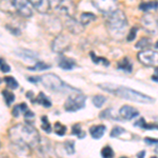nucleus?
<instances>
[{"label": "nucleus", "mask_w": 158, "mask_h": 158, "mask_svg": "<svg viewBox=\"0 0 158 158\" xmlns=\"http://www.w3.org/2000/svg\"><path fill=\"white\" fill-rule=\"evenodd\" d=\"M9 138L12 143V150L18 149L17 155L23 152L29 153V150L38 146L40 135L38 131L29 123H18L9 130Z\"/></svg>", "instance_id": "obj_1"}, {"label": "nucleus", "mask_w": 158, "mask_h": 158, "mask_svg": "<svg viewBox=\"0 0 158 158\" xmlns=\"http://www.w3.org/2000/svg\"><path fill=\"white\" fill-rule=\"evenodd\" d=\"M98 86L102 89L103 91L114 94V95L123 99H127V100H132L135 101V102H141V103H151L154 101V99L151 98L150 96H147L142 93L136 92L132 90V89L126 88V86L111 85V83H102V85H99Z\"/></svg>", "instance_id": "obj_2"}, {"label": "nucleus", "mask_w": 158, "mask_h": 158, "mask_svg": "<svg viewBox=\"0 0 158 158\" xmlns=\"http://www.w3.org/2000/svg\"><path fill=\"white\" fill-rule=\"evenodd\" d=\"M106 27L111 36L119 39L124 35L128 27V20L124 13L119 10H116L112 14L106 16Z\"/></svg>", "instance_id": "obj_3"}, {"label": "nucleus", "mask_w": 158, "mask_h": 158, "mask_svg": "<svg viewBox=\"0 0 158 158\" xmlns=\"http://www.w3.org/2000/svg\"><path fill=\"white\" fill-rule=\"evenodd\" d=\"M40 81L48 90L54 92H67V91H74L78 92V90L73 89L72 86L68 85L67 83L63 82L61 79L55 74H45L40 77Z\"/></svg>", "instance_id": "obj_4"}, {"label": "nucleus", "mask_w": 158, "mask_h": 158, "mask_svg": "<svg viewBox=\"0 0 158 158\" xmlns=\"http://www.w3.org/2000/svg\"><path fill=\"white\" fill-rule=\"evenodd\" d=\"M92 3L99 12L106 16L118 10L117 0H92Z\"/></svg>", "instance_id": "obj_5"}, {"label": "nucleus", "mask_w": 158, "mask_h": 158, "mask_svg": "<svg viewBox=\"0 0 158 158\" xmlns=\"http://www.w3.org/2000/svg\"><path fill=\"white\" fill-rule=\"evenodd\" d=\"M85 104V96L81 94H73L70 95L64 103V109L68 112H76L81 110Z\"/></svg>", "instance_id": "obj_6"}, {"label": "nucleus", "mask_w": 158, "mask_h": 158, "mask_svg": "<svg viewBox=\"0 0 158 158\" xmlns=\"http://www.w3.org/2000/svg\"><path fill=\"white\" fill-rule=\"evenodd\" d=\"M12 3L16 12L22 17H31L34 13L33 6L29 0H12Z\"/></svg>", "instance_id": "obj_7"}, {"label": "nucleus", "mask_w": 158, "mask_h": 158, "mask_svg": "<svg viewBox=\"0 0 158 158\" xmlns=\"http://www.w3.org/2000/svg\"><path fill=\"white\" fill-rule=\"evenodd\" d=\"M56 10L61 15L74 17L76 13V6L73 0H58L57 4H56Z\"/></svg>", "instance_id": "obj_8"}, {"label": "nucleus", "mask_w": 158, "mask_h": 158, "mask_svg": "<svg viewBox=\"0 0 158 158\" xmlns=\"http://www.w3.org/2000/svg\"><path fill=\"white\" fill-rule=\"evenodd\" d=\"M71 47L70 38L65 35H58L52 43V49L55 53H64Z\"/></svg>", "instance_id": "obj_9"}, {"label": "nucleus", "mask_w": 158, "mask_h": 158, "mask_svg": "<svg viewBox=\"0 0 158 158\" xmlns=\"http://www.w3.org/2000/svg\"><path fill=\"white\" fill-rule=\"evenodd\" d=\"M138 59L142 64L148 65V67H154L157 64V52L152 50H144L138 53Z\"/></svg>", "instance_id": "obj_10"}, {"label": "nucleus", "mask_w": 158, "mask_h": 158, "mask_svg": "<svg viewBox=\"0 0 158 158\" xmlns=\"http://www.w3.org/2000/svg\"><path fill=\"white\" fill-rule=\"evenodd\" d=\"M119 115L121 118L126 119V120H131L139 115V112L137 109L133 108L131 106H123L119 110Z\"/></svg>", "instance_id": "obj_11"}, {"label": "nucleus", "mask_w": 158, "mask_h": 158, "mask_svg": "<svg viewBox=\"0 0 158 158\" xmlns=\"http://www.w3.org/2000/svg\"><path fill=\"white\" fill-rule=\"evenodd\" d=\"M65 25H67V29L70 31L73 34H79L83 31V27L80 23V21L74 19V17H69V19L65 21Z\"/></svg>", "instance_id": "obj_12"}, {"label": "nucleus", "mask_w": 158, "mask_h": 158, "mask_svg": "<svg viewBox=\"0 0 158 158\" xmlns=\"http://www.w3.org/2000/svg\"><path fill=\"white\" fill-rule=\"evenodd\" d=\"M33 7L37 10L39 13H48L50 10V0H29Z\"/></svg>", "instance_id": "obj_13"}, {"label": "nucleus", "mask_w": 158, "mask_h": 158, "mask_svg": "<svg viewBox=\"0 0 158 158\" xmlns=\"http://www.w3.org/2000/svg\"><path fill=\"white\" fill-rule=\"evenodd\" d=\"M142 22H143V25L147 31H149V32H151V33L156 32L157 21H156V18H154L153 15H147L143 18V20H142Z\"/></svg>", "instance_id": "obj_14"}, {"label": "nucleus", "mask_w": 158, "mask_h": 158, "mask_svg": "<svg viewBox=\"0 0 158 158\" xmlns=\"http://www.w3.org/2000/svg\"><path fill=\"white\" fill-rule=\"evenodd\" d=\"M90 133L92 137L95 139H99L103 136V134L106 133V126L103 124H98V126H94L90 129Z\"/></svg>", "instance_id": "obj_15"}, {"label": "nucleus", "mask_w": 158, "mask_h": 158, "mask_svg": "<svg viewBox=\"0 0 158 158\" xmlns=\"http://www.w3.org/2000/svg\"><path fill=\"white\" fill-rule=\"evenodd\" d=\"M118 69L124 71L127 73H131L132 72V63L128 57H124L123 59L120 60L118 62Z\"/></svg>", "instance_id": "obj_16"}, {"label": "nucleus", "mask_w": 158, "mask_h": 158, "mask_svg": "<svg viewBox=\"0 0 158 158\" xmlns=\"http://www.w3.org/2000/svg\"><path fill=\"white\" fill-rule=\"evenodd\" d=\"M95 20L96 16L94 14H92V13H82L80 15V20L79 21H80V23L82 25H86L92 21H95Z\"/></svg>", "instance_id": "obj_17"}, {"label": "nucleus", "mask_w": 158, "mask_h": 158, "mask_svg": "<svg viewBox=\"0 0 158 158\" xmlns=\"http://www.w3.org/2000/svg\"><path fill=\"white\" fill-rule=\"evenodd\" d=\"M27 106L25 103H20L17 104L14 109H13V116L14 117H19L21 113H25L27 111Z\"/></svg>", "instance_id": "obj_18"}, {"label": "nucleus", "mask_w": 158, "mask_h": 158, "mask_svg": "<svg viewBox=\"0 0 158 158\" xmlns=\"http://www.w3.org/2000/svg\"><path fill=\"white\" fill-rule=\"evenodd\" d=\"M139 9L142 10L143 12H149L151 10H157V2L154 1V2H143L139 6Z\"/></svg>", "instance_id": "obj_19"}, {"label": "nucleus", "mask_w": 158, "mask_h": 158, "mask_svg": "<svg viewBox=\"0 0 158 158\" xmlns=\"http://www.w3.org/2000/svg\"><path fill=\"white\" fill-rule=\"evenodd\" d=\"M35 101H36L37 103L42 104V106H45V108H50V106H52L51 101L47 98V96H45L43 93H39V95H38V97L36 98V100Z\"/></svg>", "instance_id": "obj_20"}, {"label": "nucleus", "mask_w": 158, "mask_h": 158, "mask_svg": "<svg viewBox=\"0 0 158 158\" xmlns=\"http://www.w3.org/2000/svg\"><path fill=\"white\" fill-rule=\"evenodd\" d=\"M19 56H21L22 58H24L25 60H33L37 57V55L35 53H32L30 51L27 50H19Z\"/></svg>", "instance_id": "obj_21"}, {"label": "nucleus", "mask_w": 158, "mask_h": 158, "mask_svg": "<svg viewBox=\"0 0 158 158\" xmlns=\"http://www.w3.org/2000/svg\"><path fill=\"white\" fill-rule=\"evenodd\" d=\"M50 68H51L50 64H47V63L41 62V61H38L34 67H29L27 69H29L30 71H43V70H48V69H50Z\"/></svg>", "instance_id": "obj_22"}, {"label": "nucleus", "mask_w": 158, "mask_h": 158, "mask_svg": "<svg viewBox=\"0 0 158 158\" xmlns=\"http://www.w3.org/2000/svg\"><path fill=\"white\" fill-rule=\"evenodd\" d=\"M2 95H3L4 100H6V103L7 104V106H11V104L13 103V101L15 100L14 94L9 90H4L3 92H2Z\"/></svg>", "instance_id": "obj_23"}, {"label": "nucleus", "mask_w": 158, "mask_h": 158, "mask_svg": "<svg viewBox=\"0 0 158 158\" xmlns=\"http://www.w3.org/2000/svg\"><path fill=\"white\" fill-rule=\"evenodd\" d=\"M74 65H75V63H74V61L70 60V59H62L60 60L59 62V67L61 69H63V70H72L74 68Z\"/></svg>", "instance_id": "obj_24"}, {"label": "nucleus", "mask_w": 158, "mask_h": 158, "mask_svg": "<svg viewBox=\"0 0 158 158\" xmlns=\"http://www.w3.org/2000/svg\"><path fill=\"white\" fill-rule=\"evenodd\" d=\"M54 131H55V133L57 135H59V136H63V135L65 134V132H67V128H65V126L61 124L60 122H56L54 124Z\"/></svg>", "instance_id": "obj_25"}, {"label": "nucleus", "mask_w": 158, "mask_h": 158, "mask_svg": "<svg viewBox=\"0 0 158 158\" xmlns=\"http://www.w3.org/2000/svg\"><path fill=\"white\" fill-rule=\"evenodd\" d=\"M4 81H6L7 88H10V89H17L18 88V82H17L16 79H15L14 77L6 76V77H4Z\"/></svg>", "instance_id": "obj_26"}, {"label": "nucleus", "mask_w": 158, "mask_h": 158, "mask_svg": "<svg viewBox=\"0 0 158 158\" xmlns=\"http://www.w3.org/2000/svg\"><path fill=\"white\" fill-rule=\"evenodd\" d=\"M101 156L102 158H113L114 157V151L111 147L106 146L101 150Z\"/></svg>", "instance_id": "obj_27"}, {"label": "nucleus", "mask_w": 158, "mask_h": 158, "mask_svg": "<svg viewBox=\"0 0 158 158\" xmlns=\"http://www.w3.org/2000/svg\"><path fill=\"white\" fill-rule=\"evenodd\" d=\"M72 133L74 135H76V136H77L78 138H83V137L85 136V133L80 128V124H75V126H73Z\"/></svg>", "instance_id": "obj_28"}, {"label": "nucleus", "mask_w": 158, "mask_h": 158, "mask_svg": "<svg viewBox=\"0 0 158 158\" xmlns=\"http://www.w3.org/2000/svg\"><path fill=\"white\" fill-rule=\"evenodd\" d=\"M149 45H150V40L148 39V38L143 37L136 43L135 48H136V49H146V48H148Z\"/></svg>", "instance_id": "obj_29"}, {"label": "nucleus", "mask_w": 158, "mask_h": 158, "mask_svg": "<svg viewBox=\"0 0 158 158\" xmlns=\"http://www.w3.org/2000/svg\"><path fill=\"white\" fill-rule=\"evenodd\" d=\"M106 97H103V96H101V95H97L93 98V103L95 104L96 108H101L102 104L106 102Z\"/></svg>", "instance_id": "obj_30"}, {"label": "nucleus", "mask_w": 158, "mask_h": 158, "mask_svg": "<svg viewBox=\"0 0 158 158\" xmlns=\"http://www.w3.org/2000/svg\"><path fill=\"white\" fill-rule=\"evenodd\" d=\"M64 149L65 151H67V153L69 155H72L75 153V149H74V141L73 140H68V141L64 142Z\"/></svg>", "instance_id": "obj_31"}, {"label": "nucleus", "mask_w": 158, "mask_h": 158, "mask_svg": "<svg viewBox=\"0 0 158 158\" xmlns=\"http://www.w3.org/2000/svg\"><path fill=\"white\" fill-rule=\"evenodd\" d=\"M90 55H91V57H92V59H93V61L95 63H99V62H102L104 65H108L110 64V62H109V60H106V58H102V57H97L94 53H90Z\"/></svg>", "instance_id": "obj_32"}, {"label": "nucleus", "mask_w": 158, "mask_h": 158, "mask_svg": "<svg viewBox=\"0 0 158 158\" xmlns=\"http://www.w3.org/2000/svg\"><path fill=\"white\" fill-rule=\"evenodd\" d=\"M42 119V129L43 131H45L47 133H51V130H52V127H51L49 120H48V117L47 116H42L41 117Z\"/></svg>", "instance_id": "obj_33"}, {"label": "nucleus", "mask_w": 158, "mask_h": 158, "mask_svg": "<svg viewBox=\"0 0 158 158\" xmlns=\"http://www.w3.org/2000/svg\"><path fill=\"white\" fill-rule=\"evenodd\" d=\"M137 32H138V29H137L136 27H132V29L130 30L129 35H128V38H127V39H128V41H133V40L137 36Z\"/></svg>", "instance_id": "obj_34"}, {"label": "nucleus", "mask_w": 158, "mask_h": 158, "mask_svg": "<svg viewBox=\"0 0 158 158\" xmlns=\"http://www.w3.org/2000/svg\"><path fill=\"white\" fill-rule=\"evenodd\" d=\"M122 133H124V129L120 128V127H115L111 131V137H118L120 136Z\"/></svg>", "instance_id": "obj_35"}, {"label": "nucleus", "mask_w": 158, "mask_h": 158, "mask_svg": "<svg viewBox=\"0 0 158 158\" xmlns=\"http://www.w3.org/2000/svg\"><path fill=\"white\" fill-rule=\"evenodd\" d=\"M0 70L2 71V72L4 73H7L11 71V68H10V65L7 64V63L4 61L3 58H0Z\"/></svg>", "instance_id": "obj_36"}, {"label": "nucleus", "mask_w": 158, "mask_h": 158, "mask_svg": "<svg viewBox=\"0 0 158 158\" xmlns=\"http://www.w3.org/2000/svg\"><path fill=\"white\" fill-rule=\"evenodd\" d=\"M29 81H31V82H38V81H40V77H29Z\"/></svg>", "instance_id": "obj_37"}, {"label": "nucleus", "mask_w": 158, "mask_h": 158, "mask_svg": "<svg viewBox=\"0 0 158 158\" xmlns=\"http://www.w3.org/2000/svg\"><path fill=\"white\" fill-rule=\"evenodd\" d=\"M24 115H25V118H30V117H33V116H34V114H33L32 112H31V111H29V110H27V111L25 112V114H24Z\"/></svg>", "instance_id": "obj_38"}, {"label": "nucleus", "mask_w": 158, "mask_h": 158, "mask_svg": "<svg viewBox=\"0 0 158 158\" xmlns=\"http://www.w3.org/2000/svg\"><path fill=\"white\" fill-rule=\"evenodd\" d=\"M146 141L149 142V143H157L156 139H150V138H146Z\"/></svg>", "instance_id": "obj_39"}, {"label": "nucleus", "mask_w": 158, "mask_h": 158, "mask_svg": "<svg viewBox=\"0 0 158 158\" xmlns=\"http://www.w3.org/2000/svg\"><path fill=\"white\" fill-rule=\"evenodd\" d=\"M144 155H146V151H141V152H139L138 154H137V157H138V158H143Z\"/></svg>", "instance_id": "obj_40"}, {"label": "nucleus", "mask_w": 158, "mask_h": 158, "mask_svg": "<svg viewBox=\"0 0 158 158\" xmlns=\"http://www.w3.org/2000/svg\"><path fill=\"white\" fill-rule=\"evenodd\" d=\"M151 158H157L156 156H153V157H151Z\"/></svg>", "instance_id": "obj_41"}, {"label": "nucleus", "mask_w": 158, "mask_h": 158, "mask_svg": "<svg viewBox=\"0 0 158 158\" xmlns=\"http://www.w3.org/2000/svg\"><path fill=\"white\" fill-rule=\"evenodd\" d=\"M121 158H127V157H121Z\"/></svg>", "instance_id": "obj_42"}]
</instances>
